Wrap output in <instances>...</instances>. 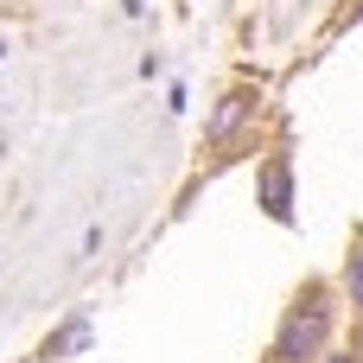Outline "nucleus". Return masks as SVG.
Listing matches in <instances>:
<instances>
[{
	"label": "nucleus",
	"instance_id": "f257e3e1",
	"mask_svg": "<svg viewBox=\"0 0 363 363\" xmlns=\"http://www.w3.org/2000/svg\"><path fill=\"white\" fill-rule=\"evenodd\" d=\"M325 332H332V313H325V294L313 287V294L287 313V325H281V338H274V357L281 363H313L325 351Z\"/></svg>",
	"mask_w": 363,
	"mask_h": 363
},
{
	"label": "nucleus",
	"instance_id": "f03ea898",
	"mask_svg": "<svg viewBox=\"0 0 363 363\" xmlns=\"http://www.w3.org/2000/svg\"><path fill=\"white\" fill-rule=\"evenodd\" d=\"M262 204H268L274 223L294 217V166H287V160H268V166H262Z\"/></svg>",
	"mask_w": 363,
	"mask_h": 363
},
{
	"label": "nucleus",
	"instance_id": "7ed1b4c3",
	"mask_svg": "<svg viewBox=\"0 0 363 363\" xmlns=\"http://www.w3.org/2000/svg\"><path fill=\"white\" fill-rule=\"evenodd\" d=\"M249 108H255V89H230V96H223V108L211 115V140H230V134H236V121H242Z\"/></svg>",
	"mask_w": 363,
	"mask_h": 363
},
{
	"label": "nucleus",
	"instance_id": "20e7f679",
	"mask_svg": "<svg viewBox=\"0 0 363 363\" xmlns=\"http://www.w3.org/2000/svg\"><path fill=\"white\" fill-rule=\"evenodd\" d=\"M83 345H89V319H70V325L45 345V357H64V351H83Z\"/></svg>",
	"mask_w": 363,
	"mask_h": 363
},
{
	"label": "nucleus",
	"instance_id": "39448f33",
	"mask_svg": "<svg viewBox=\"0 0 363 363\" xmlns=\"http://www.w3.org/2000/svg\"><path fill=\"white\" fill-rule=\"evenodd\" d=\"M345 287H351V300L363 306V230H357V242H351V268H345Z\"/></svg>",
	"mask_w": 363,
	"mask_h": 363
},
{
	"label": "nucleus",
	"instance_id": "423d86ee",
	"mask_svg": "<svg viewBox=\"0 0 363 363\" xmlns=\"http://www.w3.org/2000/svg\"><path fill=\"white\" fill-rule=\"evenodd\" d=\"M325 363H357V351H351V357H325Z\"/></svg>",
	"mask_w": 363,
	"mask_h": 363
}]
</instances>
